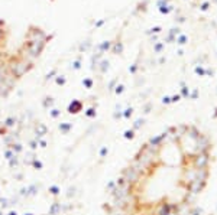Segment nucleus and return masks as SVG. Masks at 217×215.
I'll return each mask as SVG.
<instances>
[{
	"mask_svg": "<svg viewBox=\"0 0 217 215\" xmlns=\"http://www.w3.org/2000/svg\"><path fill=\"white\" fill-rule=\"evenodd\" d=\"M214 163V142L191 123L145 140L110 183L102 215H193Z\"/></svg>",
	"mask_w": 217,
	"mask_h": 215,
	"instance_id": "1",
	"label": "nucleus"
}]
</instances>
